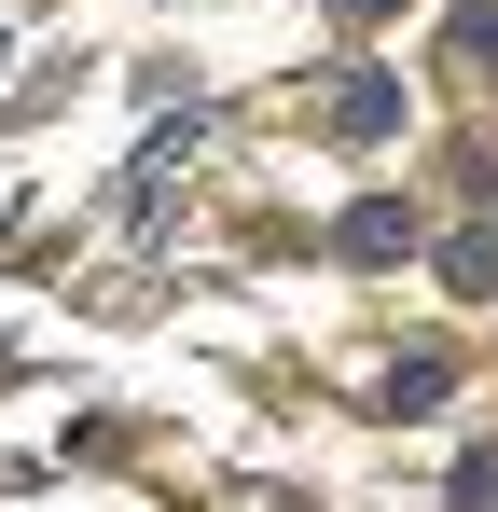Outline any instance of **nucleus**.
<instances>
[{
  "mask_svg": "<svg viewBox=\"0 0 498 512\" xmlns=\"http://www.w3.org/2000/svg\"><path fill=\"white\" fill-rule=\"evenodd\" d=\"M332 14H346V28H388V14H402V0H332Z\"/></svg>",
  "mask_w": 498,
  "mask_h": 512,
  "instance_id": "obj_6",
  "label": "nucleus"
},
{
  "mask_svg": "<svg viewBox=\"0 0 498 512\" xmlns=\"http://www.w3.org/2000/svg\"><path fill=\"white\" fill-rule=\"evenodd\" d=\"M443 277H457V291H498V222H471V236L443 250Z\"/></svg>",
  "mask_w": 498,
  "mask_h": 512,
  "instance_id": "obj_4",
  "label": "nucleus"
},
{
  "mask_svg": "<svg viewBox=\"0 0 498 512\" xmlns=\"http://www.w3.org/2000/svg\"><path fill=\"white\" fill-rule=\"evenodd\" d=\"M457 512H498V443H471V457H457Z\"/></svg>",
  "mask_w": 498,
  "mask_h": 512,
  "instance_id": "obj_5",
  "label": "nucleus"
},
{
  "mask_svg": "<svg viewBox=\"0 0 498 512\" xmlns=\"http://www.w3.org/2000/svg\"><path fill=\"white\" fill-rule=\"evenodd\" d=\"M443 388H457V360H429V346H415V360H388V416H429Z\"/></svg>",
  "mask_w": 498,
  "mask_h": 512,
  "instance_id": "obj_3",
  "label": "nucleus"
},
{
  "mask_svg": "<svg viewBox=\"0 0 498 512\" xmlns=\"http://www.w3.org/2000/svg\"><path fill=\"white\" fill-rule=\"evenodd\" d=\"M319 125H332V139H388V125H402V84H374V70H360V84L319 97Z\"/></svg>",
  "mask_w": 498,
  "mask_h": 512,
  "instance_id": "obj_1",
  "label": "nucleus"
},
{
  "mask_svg": "<svg viewBox=\"0 0 498 512\" xmlns=\"http://www.w3.org/2000/svg\"><path fill=\"white\" fill-rule=\"evenodd\" d=\"M402 250H415V222L388 194H360V208H346V263H402Z\"/></svg>",
  "mask_w": 498,
  "mask_h": 512,
  "instance_id": "obj_2",
  "label": "nucleus"
}]
</instances>
